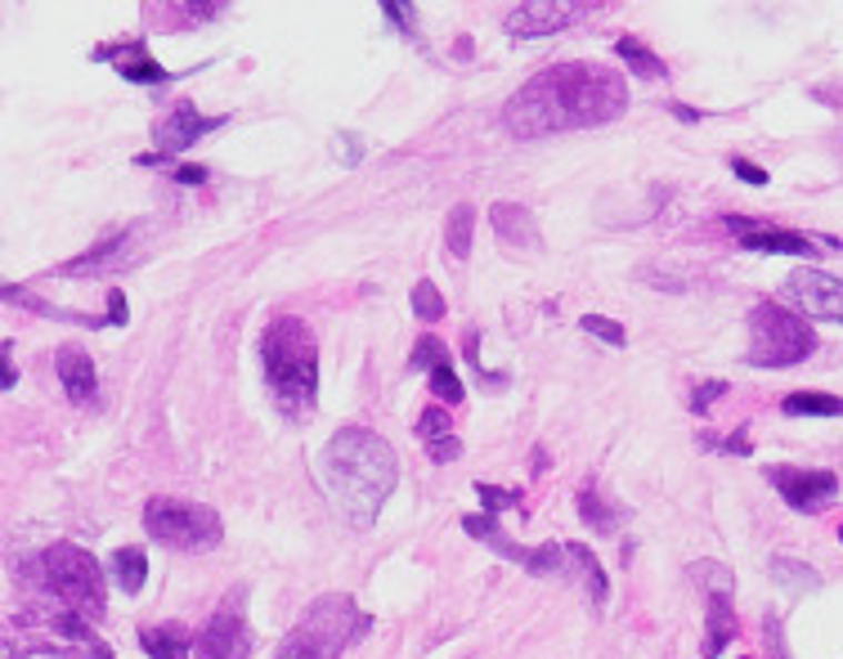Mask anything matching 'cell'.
<instances>
[{
    "instance_id": "1",
    "label": "cell",
    "mask_w": 843,
    "mask_h": 659,
    "mask_svg": "<svg viewBox=\"0 0 843 659\" xmlns=\"http://www.w3.org/2000/svg\"><path fill=\"white\" fill-rule=\"evenodd\" d=\"M629 108V85L606 63H552L530 77L503 108V126L516 140L606 126Z\"/></svg>"
},
{
    "instance_id": "2",
    "label": "cell",
    "mask_w": 843,
    "mask_h": 659,
    "mask_svg": "<svg viewBox=\"0 0 843 659\" xmlns=\"http://www.w3.org/2000/svg\"><path fill=\"white\" fill-rule=\"evenodd\" d=\"M314 476H319L323 494L332 498V507L350 525L369 529L382 516V507H387V498H391V489L400 480V458L378 430L341 426L323 445V454L314 463Z\"/></svg>"
},
{
    "instance_id": "3",
    "label": "cell",
    "mask_w": 843,
    "mask_h": 659,
    "mask_svg": "<svg viewBox=\"0 0 843 659\" xmlns=\"http://www.w3.org/2000/svg\"><path fill=\"white\" fill-rule=\"evenodd\" d=\"M261 364H265L274 404L301 417L319 395V342L310 333V323L297 314H279L261 337Z\"/></svg>"
},
{
    "instance_id": "4",
    "label": "cell",
    "mask_w": 843,
    "mask_h": 659,
    "mask_svg": "<svg viewBox=\"0 0 843 659\" xmlns=\"http://www.w3.org/2000/svg\"><path fill=\"white\" fill-rule=\"evenodd\" d=\"M364 632H369V615L354 606V597L332 592V597H319L301 615V623L274 650V659H341Z\"/></svg>"
},
{
    "instance_id": "5",
    "label": "cell",
    "mask_w": 843,
    "mask_h": 659,
    "mask_svg": "<svg viewBox=\"0 0 843 659\" xmlns=\"http://www.w3.org/2000/svg\"><path fill=\"white\" fill-rule=\"evenodd\" d=\"M37 570H41V588L72 615L81 619H103L108 610V597H103V570L99 561L77 543H54L37 557Z\"/></svg>"
},
{
    "instance_id": "6",
    "label": "cell",
    "mask_w": 843,
    "mask_h": 659,
    "mask_svg": "<svg viewBox=\"0 0 843 659\" xmlns=\"http://www.w3.org/2000/svg\"><path fill=\"white\" fill-rule=\"evenodd\" d=\"M816 351L812 323L785 310L781 301H759L750 310V364L754 368H794Z\"/></svg>"
},
{
    "instance_id": "7",
    "label": "cell",
    "mask_w": 843,
    "mask_h": 659,
    "mask_svg": "<svg viewBox=\"0 0 843 659\" xmlns=\"http://www.w3.org/2000/svg\"><path fill=\"white\" fill-rule=\"evenodd\" d=\"M144 529L162 547H175V552H207V547H215L224 538L220 511H211L207 503H193V498H171V494L149 498Z\"/></svg>"
},
{
    "instance_id": "8",
    "label": "cell",
    "mask_w": 843,
    "mask_h": 659,
    "mask_svg": "<svg viewBox=\"0 0 843 659\" xmlns=\"http://www.w3.org/2000/svg\"><path fill=\"white\" fill-rule=\"evenodd\" d=\"M767 485L785 498V507L812 516V511H825L839 494V476L834 472H807V467H767L763 472Z\"/></svg>"
},
{
    "instance_id": "9",
    "label": "cell",
    "mask_w": 843,
    "mask_h": 659,
    "mask_svg": "<svg viewBox=\"0 0 843 659\" xmlns=\"http://www.w3.org/2000/svg\"><path fill=\"white\" fill-rule=\"evenodd\" d=\"M785 301L794 310H803L807 318H825V323H843V278L825 274V270H794L785 278Z\"/></svg>"
},
{
    "instance_id": "10",
    "label": "cell",
    "mask_w": 843,
    "mask_h": 659,
    "mask_svg": "<svg viewBox=\"0 0 843 659\" xmlns=\"http://www.w3.org/2000/svg\"><path fill=\"white\" fill-rule=\"evenodd\" d=\"M745 252H767V256H816L825 243L807 239V234H794V230H776V225H763V220H745V215H727L722 220Z\"/></svg>"
},
{
    "instance_id": "11",
    "label": "cell",
    "mask_w": 843,
    "mask_h": 659,
    "mask_svg": "<svg viewBox=\"0 0 843 659\" xmlns=\"http://www.w3.org/2000/svg\"><path fill=\"white\" fill-rule=\"evenodd\" d=\"M252 628H248V619L238 615V610H215L211 619H207V628L193 637V655L198 659H248L252 655Z\"/></svg>"
},
{
    "instance_id": "12",
    "label": "cell",
    "mask_w": 843,
    "mask_h": 659,
    "mask_svg": "<svg viewBox=\"0 0 843 659\" xmlns=\"http://www.w3.org/2000/svg\"><path fill=\"white\" fill-rule=\"evenodd\" d=\"M220 126H224V118H202L189 99H175L171 113H162V118L153 122L158 158H167V153H184L189 144H198L202 135H211V131H220Z\"/></svg>"
},
{
    "instance_id": "13",
    "label": "cell",
    "mask_w": 843,
    "mask_h": 659,
    "mask_svg": "<svg viewBox=\"0 0 843 659\" xmlns=\"http://www.w3.org/2000/svg\"><path fill=\"white\" fill-rule=\"evenodd\" d=\"M583 10L579 6H548V0H534V6H512L508 10V32L516 41H530V37H552V32H565Z\"/></svg>"
},
{
    "instance_id": "14",
    "label": "cell",
    "mask_w": 843,
    "mask_h": 659,
    "mask_svg": "<svg viewBox=\"0 0 843 659\" xmlns=\"http://www.w3.org/2000/svg\"><path fill=\"white\" fill-rule=\"evenodd\" d=\"M94 59L112 63L127 81H140V85H162L171 81V72L144 50V41H112V45H94Z\"/></svg>"
},
{
    "instance_id": "15",
    "label": "cell",
    "mask_w": 843,
    "mask_h": 659,
    "mask_svg": "<svg viewBox=\"0 0 843 659\" xmlns=\"http://www.w3.org/2000/svg\"><path fill=\"white\" fill-rule=\"evenodd\" d=\"M54 373H59V382H63V391H68V399H72V404L90 408V404L99 399L94 359H90L81 346H59V351H54Z\"/></svg>"
},
{
    "instance_id": "16",
    "label": "cell",
    "mask_w": 843,
    "mask_h": 659,
    "mask_svg": "<svg viewBox=\"0 0 843 659\" xmlns=\"http://www.w3.org/2000/svg\"><path fill=\"white\" fill-rule=\"evenodd\" d=\"M490 220H494V234L508 247H539V225H534V215L521 202H494Z\"/></svg>"
},
{
    "instance_id": "17",
    "label": "cell",
    "mask_w": 843,
    "mask_h": 659,
    "mask_svg": "<svg viewBox=\"0 0 843 659\" xmlns=\"http://www.w3.org/2000/svg\"><path fill=\"white\" fill-rule=\"evenodd\" d=\"M418 439L426 445L431 463H453V458L462 454V439L453 435V422H449L444 408H426V413L418 417Z\"/></svg>"
},
{
    "instance_id": "18",
    "label": "cell",
    "mask_w": 843,
    "mask_h": 659,
    "mask_svg": "<svg viewBox=\"0 0 843 659\" xmlns=\"http://www.w3.org/2000/svg\"><path fill=\"white\" fill-rule=\"evenodd\" d=\"M131 230L127 234H117V239H108V243H99L94 252H86V256H77V261H68L63 265V274H103V270H122V265H131Z\"/></svg>"
},
{
    "instance_id": "19",
    "label": "cell",
    "mask_w": 843,
    "mask_h": 659,
    "mask_svg": "<svg viewBox=\"0 0 843 659\" xmlns=\"http://www.w3.org/2000/svg\"><path fill=\"white\" fill-rule=\"evenodd\" d=\"M140 650L149 659H189L193 637L184 623H153V628H140Z\"/></svg>"
},
{
    "instance_id": "20",
    "label": "cell",
    "mask_w": 843,
    "mask_h": 659,
    "mask_svg": "<svg viewBox=\"0 0 843 659\" xmlns=\"http://www.w3.org/2000/svg\"><path fill=\"white\" fill-rule=\"evenodd\" d=\"M462 529H466L471 538H480V543H485V547H494L499 557H508V561H521V566L530 570L534 552H525V547H516V543L508 538V529H503V525H499L494 516H485V511H480V516H462Z\"/></svg>"
},
{
    "instance_id": "21",
    "label": "cell",
    "mask_w": 843,
    "mask_h": 659,
    "mask_svg": "<svg viewBox=\"0 0 843 659\" xmlns=\"http://www.w3.org/2000/svg\"><path fill=\"white\" fill-rule=\"evenodd\" d=\"M736 641V615H732V601H709V623H704V646L700 655L713 659Z\"/></svg>"
},
{
    "instance_id": "22",
    "label": "cell",
    "mask_w": 843,
    "mask_h": 659,
    "mask_svg": "<svg viewBox=\"0 0 843 659\" xmlns=\"http://www.w3.org/2000/svg\"><path fill=\"white\" fill-rule=\"evenodd\" d=\"M579 516H583L596 534H615V529L629 520V511H624V507H611V503L601 498L592 485H583V489H579Z\"/></svg>"
},
{
    "instance_id": "23",
    "label": "cell",
    "mask_w": 843,
    "mask_h": 659,
    "mask_svg": "<svg viewBox=\"0 0 843 659\" xmlns=\"http://www.w3.org/2000/svg\"><path fill=\"white\" fill-rule=\"evenodd\" d=\"M112 575H117V584H122L127 597H140V588L149 584L144 547H117V552H112Z\"/></svg>"
},
{
    "instance_id": "24",
    "label": "cell",
    "mask_w": 843,
    "mask_h": 659,
    "mask_svg": "<svg viewBox=\"0 0 843 659\" xmlns=\"http://www.w3.org/2000/svg\"><path fill=\"white\" fill-rule=\"evenodd\" d=\"M565 557L579 566V575H583V584H588L592 606H606V601H611V584H606V570H601V561L588 552L583 543H570V547H565Z\"/></svg>"
},
{
    "instance_id": "25",
    "label": "cell",
    "mask_w": 843,
    "mask_h": 659,
    "mask_svg": "<svg viewBox=\"0 0 843 659\" xmlns=\"http://www.w3.org/2000/svg\"><path fill=\"white\" fill-rule=\"evenodd\" d=\"M691 584L704 588L709 601H732V592H736V575L722 561H695L691 566Z\"/></svg>"
},
{
    "instance_id": "26",
    "label": "cell",
    "mask_w": 843,
    "mask_h": 659,
    "mask_svg": "<svg viewBox=\"0 0 843 659\" xmlns=\"http://www.w3.org/2000/svg\"><path fill=\"white\" fill-rule=\"evenodd\" d=\"M471 234H475V211L466 202H458L449 211V225H444V247L453 261H466L471 256Z\"/></svg>"
},
{
    "instance_id": "27",
    "label": "cell",
    "mask_w": 843,
    "mask_h": 659,
    "mask_svg": "<svg viewBox=\"0 0 843 659\" xmlns=\"http://www.w3.org/2000/svg\"><path fill=\"white\" fill-rule=\"evenodd\" d=\"M781 408H785L790 417H843V399H839V395H821V391L785 395Z\"/></svg>"
},
{
    "instance_id": "28",
    "label": "cell",
    "mask_w": 843,
    "mask_h": 659,
    "mask_svg": "<svg viewBox=\"0 0 843 659\" xmlns=\"http://www.w3.org/2000/svg\"><path fill=\"white\" fill-rule=\"evenodd\" d=\"M615 54H620L624 63H633V72H642V77H651V81H660V77L669 72V68L660 63V54H655V50H646L638 37H620Z\"/></svg>"
},
{
    "instance_id": "29",
    "label": "cell",
    "mask_w": 843,
    "mask_h": 659,
    "mask_svg": "<svg viewBox=\"0 0 843 659\" xmlns=\"http://www.w3.org/2000/svg\"><path fill=\"white\" fill-rule=\"evenodd\" d=\"M413 314H418V318H426V323L444 318V296L435 292V283H426V278H418V283H413Z\"/></svg>"
},
{
    "instance_id": "30",
    "label": "cell",
    "mask_w": 843,
    "mask_h": 659,
    "mask_svg": "<svg viewBox=\"0 0 843 659\" xmlns=\"http://www.w3.org/2000/svg\"><path fill=\"white\" fill-rule=\"evenodd\" d=\"M413 368H449V346L440 342V337H418V346H413V359H409Z\"/></svg>"
},
{
    "instance_id": "31",
    "label": "cell",
    "mask_w": 843,
    "mask_h": 659,
    "mask_svg": "<svg viewBox=\"0 0 843 659\" xmlns=\"http://www.w3.org/2000/svg\"><path fill=\"white\" fill-rule=\"evenodd\" d=\"M772 579H776V584H790V588H816V584H821L803 561H790V557H776V561H772Z\"/></svg>"
},
{
    "instance_id": "32",
    "label": "cell",
    "mask_w": 843,
    "mask_h": 659,
    "mask_svg": "<svg viewBox=\"0 0 843 659\" xmlns=\"http://www.w3.org/2000/svg\"><path fill=\"white\" fill-rule=\"evenodd\" d=\"M579 327H583V333H592V337H601V342H611V346H629V333L615 318H606V314H583Z\"/></svg>"
},
{
    "instance_id": "33",
    "label": "cell",
    "mask_w": 843,
    "mask_h": 659,
    "mask_svg": "<svg viewBox=\"0 0 843 659\" xmlns=\"http://www.w3.org/2000/svg\"><path fill=\"white\" fill-rule=\"evenodd\" d=\"M431 391H435L444 404H462V395H466V386L458 382L453 364H449V368H435V373H431Z\"/></svg>"
},
{
    "instance_id": "34",
    "label": "cell",
    "mask_w": 843,
    "mask_h": 659,
    "mask_svg": "<svg viewBox=\"0 0 843 659\" xmlns=\"http://www.w3.org/2000/svg\"><path fill=\"white\" fill-rule=\"evenodd\" d=\"M475 494H480V503H485V516L508 511V507H516V503H521V494H516V489H494V485H485V480L475 485Z\"/></svg>"
},
{
    "instance_id": "35",
    "label": "cell",
    "mask_w": 843,
    "mask_h": 659,
    "mask_svg": "<svg viewBox=\"0 0 843 659\" xmlns=\"http://www.w3.org/2000/svg\"><path fill=\"white\" fill-rule=\"evenodd\" d=\"M561 557H565V547H561V543H543L539 552H534V561H530V575H539V579L556 575V570H561Z\"/></svg>"
},
{
    "instance_id": "36",
    "label": "cell",
    "mask_w": 843,
    "mask_h": 659,
    "mask_svg": "<svg viewBox=\"0 0 843 659\" xmlns=\"http://www.w3.org/2000/svg\"><path fill=\"white\" fill-rule=\"evenodd\" d=\"M722 391H727V382H704V386H695V395H691V413H709V404L722 399Z\"/></svg>"
},
{
    "instance_id": "37",
    "label": "cell",
    "mask_w": 843,
    "mask_h": 659,
    "mask_svg": "<svg viewBox=\"0 0 843 659\" xmlns=\"http://www.w3.org/2000/svg\"><path fill=\"white\" fill-rule=\"evenodd\" d=\"M382 14H387V23H400L404 37H413V19H418L413 6H382Z\"/></svg>"
},
{
    "instance_id": "38",
    "label": "cell",
    "mask_w": 843,
    "mask_h": 659,
    "mask_svg": "<svg viewBox=\"0 0 843 659\" xmlns=\"http://www.w3.org/2000/svg\"><path fill=\"white\" fill-rule=\"evenodd\" d=\"M732 171H736L745 184H754V189H763V184H767V171H763V166H754V162H745V158H732Z\"/></svg>"
},
{
    "instance_id": "39",
    "label": "cell",
    "mask_w": 843,
    "mask_h": 659,
    "mask_svg": "<svg viewBox=\"0 0 843 659\" xmlns=\"http://www.w3.org/2000/svg\"><path fill=\"white\" fill-rule=\"evenodd\" d=\"M337 158H341L345 166H354L359 158H364V144H359L354 135H337Z\"/></svg>"
},
{
    "instance_id": "40",
    "label": "cell",
    "mask_w": 843,
    "mask_h": 659,
    "mask_svg": "<svg viewBox=\"0 0 843 659\" xmlns=\"http://www.w3.org/2000/svg\"><path fill=\"white\" fill-rule=\"evenodd\" d=\"M108 305H112V327H127V296L122 292H108Z\"/></svg>"
},
{
    "instance_id": "41",
    "label": "cell",
    "mask_w": 843,
    "mask_h": 659,
    "mask_svg": "<svg viewBox=\"0 0 843 659\" xmlns=\"http://www.w3.org/2000/svg\"><path fill=\"white\" fill-rule=\"evenodd\" d=\"M722 454H736V458H745V454H750V435H745V426L727 439V445H722Z\"/></svg>"
},
{
    "instance_id": "42",
    "label": "cell",
    "mask_w": 843,
    "mask_h": 659,
    "mask_svg": "<svg viewBox=\"0 0 843 659\" xmlns=\"http://www.w3.org/2000/svg\"><path fill=\"white\" fill-rule=\"evenodd\" d=\"M669 113H673L678 122H691V126L704 122V113H695V108H686V103H669Z\"/></svg>"
},
{
    "instance_id": "43",
    "label": "cell",
    "mask_w": 843,
    "mask_h": 659,
    "mask_svg": "<svg viewBox=\"0 0 843 659\" xmlns=\"http://www.w3.org/2000/svg\"><path fill=\"white\" fill-rule=\"evenodd\" d=\"M175 180H180V184H202L207 171H202V166H175Z\"/></svg>"
},
{
    "instance_id": "44",
    "label": "cell",
    "mask_w": 843,
    "mask_h": 659,
    "mask_svg": "<svg viewBox=\"0 0 843 659\" xmlns=\"http://www.w3.org/2000/svg\"><path fill=\"white\" fill-rule=\"evenodd\" d=\"M14 382H19V368H14V359H10V342H6V391H14Z\"/></svg>"
},
{
    "instance_id": "45",
    "label": "cell",
    "mask_w": 843,
    "mask_h": 659,
    "mask_svg": "<svg viewBox=\"0 0 843 659\" xmlns=\"http://www.w3.org/2000/svg\"><path fill=\"white\" fill-rule=\"evenodd\" d=\"M839 543H843V525H839Z\"/></svg>"
}]
</instances>
